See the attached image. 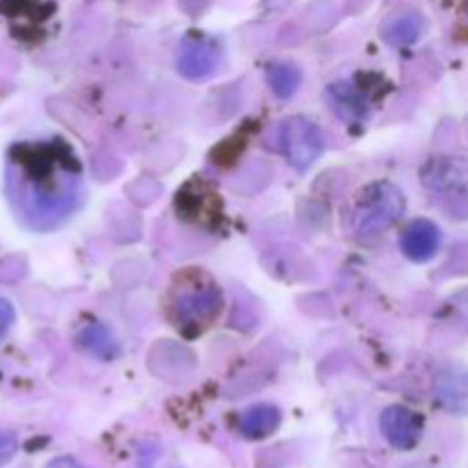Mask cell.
Segmentation results:
<instances>
[{"label":"cell","mask_w":468,"mask_h":468,"mask_svg":"<svg viewBox=\"0 0 468 468\" xmlns=\"http://www.w3.org/2000/svg\"><path fill=\"white\" fill-rule=\"evenodd\" d=\"M9 195L32 229H53L80 199V167L62 144L14 149L9 163Z\"/></svg>","instance_id":"obj_1"},{"label":"cell","mask_w":468,"mask_h":468,"mask_svg":"<svg viewBox=\"0 0 468 468\" xmlns=\"http://www.w3.org/2000/svg\"><path fill=\"white\" fill-rule=\"evenodd\" d=\"M405 195L398 186L388 181H378L366 186L356 195L355 204V233L359 238H378L393 227L405 213Z\"/></svg>","instance_id":"obj_2"},{"label":"cell","mask_w":468,"mask_h":468,"mask_svg":"<svg viewBox=\"0 0 468 468\" xmlns=\"http://www.w3.org/2000/svg\"><path fill=\"white\" fill-rule=\"evenodd\" d=\"M277 149L286 155L288 163L304 172L324 151V135L318 123L306 117H291L277 128Z\"/></svg>","instance_id":"obj_3"},{"label":"cell","mask_w":468,"mask_h":468,"mask_svg":"<svg viewBox=\"0 0 468 468\" xmlns=\"http://www.w3.org/2000/svg\"><path fill=\"white\" fill-rule=\"evenodd\" d=\"M222 292L218 286H192L181 288L172 302V314L176 327L186 334H199L213 323L222 311Z\"/></svg>","instance_id":"obj_4"},{"label":"cell","mask_w":468,"mask_h":468,"mask_svg":"<svg viewBox=\"0 0 468 468\" xmlns=\"http://www.w3.org/2000/svg\"><path fill=\"white\" fill-rule=\"evenodd\" d=\"M219 64V48L208 37H186L178 48L176 67L192 82L208 80Z\"/></svg>","instance_id":"obj_5"},{"label":"cell","mask_w":468,"mask_h":468,"mask_svg":"<svg viewBox=\"0 0 468 468\" xmlns=\"http://www.w3.org/2000/svg\"><path fill=\"white\" fill-rule=\"evenodd\" d=\"M379 430L396 451H411L423 437V419L410 407L391 405L379 416Z\"/></svg>","instance_id":"obj_6"},{"label":"cell","mask_w":468,"mask_h":468,"mask_svg":"<svg viewBox=\"0 0 468 468\" xmlns=\"http://www.w3.org/2000/svg\"><path fill=\"white\" fill-rule=\"evenodd\" d=\"M441 247V229L430 219H414L402 231L400 250L414 263H428Z\"/></svg>","instance_id":"obj_7"},{"label":"cell","mask_w":468,"mask_h":468,"mask_svg":"<svg viewBox=\"0 0 468 468\" xmlns=\"http://www.w3.org/2000/svg\"><path fill=\"white\" fill-rule=\"evenodd\" d=\"M324 99L346 123H364L370 117V105L364 91L356 90L352 82H332L324 91Z\"/></svg>","instance_id":"obj_8"},{"label":"cell","mask_w":468,"mask_h":468,"mask_svg":"<svg viewBox=\"0 0 468 468\" xmlns=\"http://www.w3.org/2000/svg\"><path fill=\"white\" fill-rule=\"evenodd\" d=\"M420 181L430 190H452L468 183V160L441 155L432 158L420 169Z\"/></svg>","instance_id":"obj_9"},{"label":"cell","mask_w":468,"mask_h":468,"mask_svg":"<svg viewBox=\"0 0 468 468\" xmlns=\"http://www.w3.org/2000/svg\"><path fill=\"white\" fill-rule=\"evenodd\" d=\"M279 423H282V411H279V407L254 405L240 416L238 430L250 441H259V439H265L272 432H277Z\"/></svg>","instance_id":"obj_10"},{"label":"cell","mask_w":468,"mask_h":468,"mask_svg":"<svg viewBox=\"0 0 468 468\" xmlns=\"http://www.w3.org/2000/svg\"><path fill=\"white\" fill-rule=\"evenodd\" d=\"M423 16L419 12H400L382 26V39L393 48H405L423 35Z\"/></svg>","instance_id":"obj_11"},{"label":"cell","mask_w":468,"mask_h":468,"mask_svg":"<svg viewBox=\"0 0 468 468\" xmlns=\"http://www.w3.org/2000/svg\"><path fill=\"white\" fill-rule=\"evenodd\" d=\"M76 343L80 350L101 361H112L119 356V343L101 323H87L85 327H80V332L76 334Z\"/></svg>","instance_id":"obj_12"},{"label":"cell","mask_w":468,"mask_h":468,"mask_svg":"<svg viewBox=\"0 0 468 468\" xmlns=\"http://www.w3.org/2000/svg\"><path fill=\"white\" fill-rule=\"evenodd\" d=\"M437 400L451 411H468V375L462 370H443L434 384Z\"/></svg>","instance_id":"obj_13"},{"label":"cell","mask_w":468,"mask_h":468,"mask_svg":"<svg viewBox=\"0 0 468 468\" xmlns=\"http://www.w3.org/2000/svg\"><path fill=\"white\" fill-rule=\"evenodd\" d=\"M268 85L279 99H291L295 96V91L300 90L302 85V71L292 64L286 62H277L270 64L268 69Z\"/></svg>","instance_id":"obj_14"},{"label":"cell","mask_w":468,"mask_h":468,"mask_svg":"<svg viewBox=\"0 0 468 468\" xmlns=\"http://www.w3.org/2000/svg\"><path fill=\"white\" fill-rule=\"evenodd\" d=\"M16 439L7 432H0V466L7 464L14 455H16Z\"/></svg>","instance_id":"obj_15"},{"label":"cell","mask_w":468,"mask_h":468,"mask_svg":"<svg viewBox=\"0 0 468 468\" xmlns=\"http://www.w3.org/2000/svg\"><path fill=\"white\" fill-rule=\"evenodd\" d=\"M14 323V306L7 300H0V336L7 334V329Z\"/></svg>","instance_id":"obj_16"},{"label":"cell","mask_w":468,"mask_h":468,"mask_svg":"<svg viewBox=\"0 0 468 468\" xmlns=\"http://www.w3.org/2000/svg\"><path fill=\"white\" fill-rule=\"evenodd\" d=\"M46 468H87V466H82L80 462H76L73 457H55L53 462H48V466Z\"/></svg>","instance_id":"obj_17"},{"label":"cell","mask_w":468,"mask_h":468,"mask_svg":"<svg viewBox=\"0 0 468 468\" xmlns=\"http://www.w3.org/2000/svg\"><path fill=\"white\" fill-rule=\"evenodd\" d=\"M414 468H419V466H414Z\"/></svg>","instance_id":"obj_18"}]
</instances>
